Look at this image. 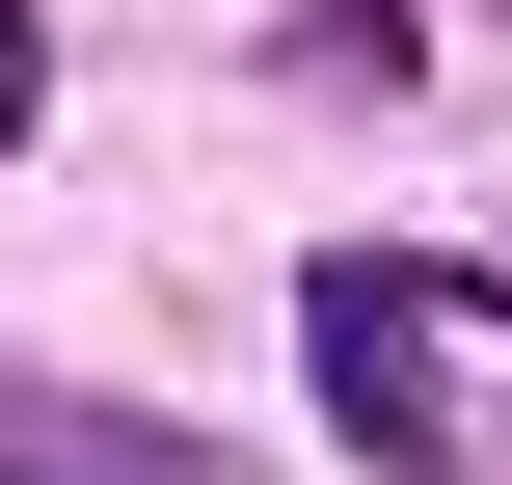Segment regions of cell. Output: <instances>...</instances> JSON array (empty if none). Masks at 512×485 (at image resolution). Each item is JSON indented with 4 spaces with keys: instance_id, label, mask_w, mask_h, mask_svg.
Instances as JSON below:
<instances>
[{
    "instance_id": "3",
    "label": "cell",
    "mask_w": 512,
    "mask_h": 485,
    "mask_svg": "<svg viewBox=\"0 0 512 485\" xmlns=\"http://www.w3.org/2000/svg\"><path fill=\"white\" fill-rule=\"evenodd\" d=\"M405 54H432V0H297V27H270V81H297V108H351V81L405 108Z\"/></svg>"
},
{
    "instance_id": "4",
    "label": "cell",
    "mask_w": 512,
    "mask_h": 485,
    "mask_svg": "<svg viewBox=\"0 0 512 485\" xmlns=\"http://www.w3.org/2000/svg\"><path fill=\"white\" fill-rule=\"evenodd\" d=\"M27 108H54V27H27V0H0V135H27Z\"/></svg>"
},
{
    "instance_id": "1",
    "label": "cell",
    "mask_w": 512,
    "mask_h": 485,
    "mask_svg": "<svg viewBox=\"0 0 512 485\" xmlns=\"http://www.w3.org/2000/svg\"><path fill=\"white\" fill-rule=\"evenodd\" d=\"M297 378H324V432H351L378 485H459V378H432V270L324 243V270H297Z\"/></svg>"
},
{
    "instance_id": "5",
    "label": "cell",
    "mask_w": 512,
    "mask_h": 485,
    "mask_svg": "<svg viewBox=\"0 0 512 485\" xmlns=\"http://www.w3.org/2000/svg\"><path fill=\"white\" fill-rule=\"evenodd\" d=\"M459 297H486V324H512V270H459Z\"/></svg>"
},
{
    "instance_id": "2",
    "label": "cell",
    "mask_w": 512,
    "mask_h": 485,
    "mask_svg": "<svg viewBox=\"0 0 512 485\" xmlns=\"http://www.w3.org/2000/svg\"><path fill=\"white\" fill-rule=\"evenodd\" d=\"M0 485H216L189 405H81V378H0Z\"/></svg>"
}]
</instances>
